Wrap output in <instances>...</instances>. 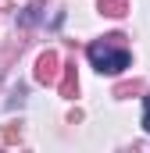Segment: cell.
<instances>
[{
    "instance_id": "obj_1",
    "label": "cell",
    "mask_w": 150,
    "mask_h": 153,
    "mask_svg": "<svg viewBox=\"0 0 150 153\" xmlns=\"http://www.w3.org/2000/svg\"><path fill=\"white\" fill-rule=\"evenodd\" d=\"M118 39L122 36H107V39H97V43L86 46V57H89V64H93L100 75H122V71L132 64V53H129Z\"/></svg>"
},
{
    "instance_id": "obj_2",
    "label": "cell",
    "mask_w": 150,
    "mask_h": 153,
    "mask_svg": "<svg viewBox=\"0 0 150 153\" xmlns=\"http://www.w3.org/2000/svg\"><path fill=\"white\" fill-rule=\"evenodd\" d=\"M54 75H57V57L54 53H43L39 57V68H36V78L39 82H54Z\"/></svg>"
},
{
    "instance_id": "obj_3",
    "label": "cell",
    "mask_w": 150,
    "mask_h": 153,
    "mask_svg": "<svg viewBox=\"0 0 150 153\" xmlns=\"http://www.w3.org/2000/svg\"><path fill=\"white\" fill-rule=\"evenodd\" d=\"M122 7H125V0H100V11L104 14H122Z\"/></svg>"
},
{
    "instance_id": "obj_4",
    "label": "cell",
    "mask_w": 150,
    "mask_h": 153,
    "mask_svg": "<svg viewBox=\"0 0 150 153\" xmlns=\"http://www.w3.org/2000/svg\"><path fill=\"white\" fill-rule=\"evenodd\" d=\"M143 128L150 132V96H143Z\"/></svg>"
}]
</instances>
